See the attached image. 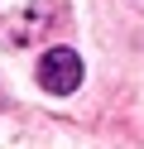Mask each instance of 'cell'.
Instances as JSON below:
<instances>
[{
  "mask_svg": "<svg viewBox=\"0 0 144 149\" xmlns=\"http://www.w3.org/2000/svg\"><path fill=\"white\" fill-rule=\"evenodd\" d=\"M0 106H5V101H0Z\"/></svg>",
  "mask_w": 144,
  "mask_h": 149,
  "instance_id": "3957f363",
  "label": "cell"
},
{
  "mask_svg": "<svg viewBox=\"0 0 144 149\" xmlns=\"http://www.w3.org/2000/svg\"><path fill=\"white\" fill-rule=\"evenodd\" d=\"M38 82H43V91H53V96L77 91V82H82V58H77L72 48H48L43 58H38Z\"/></svg>",
  "mask_w": 144,
  "mask_h": 149,
  "instance_id": "6da1fadb",
  "label": "cell"
},
{
  "mask_svg": "<svg viewBox=\"0 0 144 149\" xmlns=\"http://www.w3.org/2000/svg\"><path fill=\"white\" fill-rule=\"evenodd\" d=\"M134 5H139V10H144V0H134Z\"/></svg>",
  "mask_w": 144,
  "mask_h": 149,
  "instance_id": "7a4b0ae2",
  "label": "cell"
}]
</instances>
